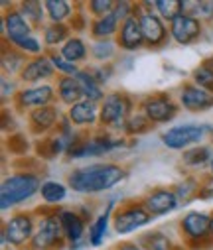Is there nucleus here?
<instances>
[{"label":"nucleus","instance_id":"nucleus-34","mask_svg":"<svg viewBox=\"0 0 213 250\" xmlns=\"http://www.w3.org/2000/svg\"><path fill=\"white\" fill-rule=\"evenodd\" d=\"M18 8H20V12L24 14V18H26L38 32L47 24V14H46L44 0H20Z\"/></svg>","mask_w":213,"mask_h":250},{"label":"nucleus","instance_id":"nucleus-48","mask_svg":"<svg viewBox=\"0 0 213 250\" xmlns=\"http://www.w3.org/2000/svg\"><path fill=\"white\" fill-rule=\"evenodd\" d=\"M195 18H199L205 26L213 24V0H199V8Z\"/></svg>","mask_w":213,"mask_h":250},{"label":"nucleus","instance_id":"nucleus-49","mask_svg":"<svg viewBox=\"0 0 213 250\" xmlns=\"http://www.w3.org/2000/svg\"><path fill=\"white\" fill-rule=\"evenodd\" d=\"M197 199H201V201H209V199H213V175L201 179V189H199Z\"/></svg>","mask_w":213,"mask_h":250},{"label":"nucleus","instance_id":"nucleus-5","mask_svg":"<svg viewBox=\"0 0 213 250\" xmlns=\"http://www.w3.org/2000/svg\"><path fill=\"white\" fill-rule=\"evenodd\" d=\"M59 207H47L36 209L38 215V227L36 234L26 250H65L67 240L59 223Z\"/></svg>","mask_w":213,"mask_h":250},{"label":"nucleus","instance_id":"nucleus-46","mask_svg":"<svg viewBox=\"0 0 213 250\" xmlns=\"http://www.w3.org/2000/svg\"><path fill=\"white\" fill-rule=\"evenodd\" d=\"M113 14H115V16H117V20L122 24L124 20H128L130 16H134V14H136V2H130V0H117Z\"/></svg>","mask_w":213,"mask_h":250},{"label":"nucleus","instance_id":"nucleus-32","mask_svg":"<svg viewBox=\"0 0 213 250\" xmlns=\"http://www.w3.org/2000/svg\"><path fill=\"white\" fill-rule=\"evenodd\" d=\"M118 45L115 40H93L89 45V57L97 65L113 63V59L118 55Z\"/></svg>","mask_w":213,"mask_h":250},{"label":"nucleus","instance_id":"nucleus-39","mask_svg":"<svg viewBox=\"0 0 213 250\" xmlns=\"http://www.w3.org/2000/svg\"><path fill=\"white\" fill-rule=\"evenodd\" d=\"M30 148H32L30 138H28L24 132L8 134V138H6V150H8L12 156L26 158V156H28V152H30Z\"/></svg>","mask_w":213,"mask_h":250},{"label":"nucleus","instance_id":"nucleus-40","mask_svg":"<svg viewBox=\"0 0 213 250\" xmlns=\"http://www.w3.org/2000/svg\"><path fill=\"white\" fill-rule=\"evenodd\" d=\"M154 10L164 22H172L182 14V0H154Z\"/></svg>","mask_w":213,"mask_h":250},{"label":"nucleus","instance_id":"nucleus-28","mask_svg":"<svg viewBox=\"0 0 213 250\" xmlns=\"http://www.w3.org/2000/svg\"><path fill=\"white\" fill-rule=\"evenodd\" d=\"M69 195V185L59 179H44L40 187V197L47 207H59Z\"/></svg>","mask_w":213,"mask_h":250},{"label":"nucleus","instance_id":"nucleus-38","mask_svg":"<svg viewBox=\"0 0 213 250\" xmlns=\"http://www.w3.org/2000/svg\"><path fill=\"white\" fill-rule=\"evenodd\" d=\"M12 47H16L18 51H22L28 59H32V57H40V55H46V53H47L46 43H44L42 36H38V34H32V36L20 40V42L14 43Z\"/></svg>","mask_w":213,"mask_h":250},{"label":"nucleus","instance_id":"nucleus-53","mask_svg":"<svg viewBox=\"0 0 213 250\" xmlns=\"http://www.w3.org/2000/svg\"><path fill=\"white\" fill-rule=\"evenodd\" d=\"M201 63H203V65H207L209 69H213V53H211V55H207V57L201 61Z\"/></svg>","mask_w":213,"mask_h":250},{"label":"nucleus","instance_id":"nucleus-50","mask_svg":"<svg viewBox=\"0 0 213 250\" xmlns=\"http://www.w3.org/2000/svg\"><path fill=\"white\" fill-rule=\"evenodd\" d=\"M2 130L4 132H10V134L18 132L16 130V120H14V116H12V112L8 108L2 110Z\"/></svg>","mask_w":213,"mask_h":250},{"label":"nucleus","instance_id":"nucleus-36","mask_svg":"<svg viewBox=\"0 0 213 250\" xmlns=\"http://www.w3.org/2000/svg\"><path fill=\"white\" fill-rule=\"evenodd\" d=\"M172 187H174V191L178 193L182 205H186V203L197 199L199 189H201V179H197L195 175H186L184 179H180V181H178L176 185H172Z\"/></svg>","mask_w":213,"mask_h":250},{"label":"nucleus","instance_id":"nucleus-23","mask_svg":"<svg viewBox=\"0 0 213 250\" xmlns=\"http://www.w3.org/2000/svg\"><path fill=\"white\" fill-rule=\"evenodd\" d=\"M36 154L42 158V160H55L59 156H65L67 150H69V140L65 136H61L57 130L46 138H42L40 142H36L34 146Z\"/></svg>","mask_w":213,"mask_h":250},{"label":"nucleus","instance_id":"nucleus-45","mask_svg":"<svg viewBox=\"0 0 213 250\" xmlns=\"http://www.w3.org/2000/svg\"><path fill=\"white\" fill-rule=\"evenodd\" d=\"M20 89H22V87H18V81H16L14 77L2 75V79H0V93H2L0 97H2V103H4V104H6L8 101H14Z\"/></svg>","mask_w":213,"mask_h":250},{"label":"nucleus","instance_id":"nucleus-43","mask_svg":"<svg viewBox=\"0 0 213 250\" xmlns=\"http://www.w3.org/2000/svg\"><path fill=\"white\" fill-rule=\"evenodd\" d=\"M191 83H195L197 87L209 91L213 95V69H209L207 65L199 63L193 71H191Z\"/></svg>","mask_w":213,"mask_h":250},{"label":"nucleus","instance_id":"nucleus-51","mask_svg":"<svg viewBox=\"0 0 213 250\" xmlns=\"http://www.w3.org/2000/svg\"><path fill=\"white\" fill-rule=\"evenodd\" d=\"M199 8V0H182V14L195 16Z\"/></svg>","mask_w":213,"mask_h":250},{"label":"nucleus","instance_id":"nucleus-52","mask_svg":"<svg viewBox=\"0 0 213 250\" xmlns=\"http://www.w3.org/2000/svg\"><path fill=\"white\" fill-rule=\"evenodd\" d=\"M113 250H144L136 240H120L118 244H115Z\"/></svg>","mask_w":213,"mask_h":250},{"label":"nucleus","instance_id":"nucleus-14","mask_svg":"<svg viewBox=\"0 0 213 250\" xmlns=\"http://www.w3.org/2000/svg\"><path fill=\"white\" fill-rule=\"evenodd\" d=\"M140 201L154 219L166 217L182 207V201L174 191V187H152L150 191H146L140 197Z\"/></svg>","mask_w":213,"mask_h":250},{"label":"nucleus","instance_id":"nucleus-12","mask_svg":"<svg viewBox=\"0 0 213 250\" xmlns=\"http://www.w3.org/2000/svg\"><path fill=\"white\" fill-rule=\"evenodd\" d=\"M136 16H138L140 30H142L144 43L148 49H160V47L168 45V42H170L168 22H164L156 14V10H146L140 6V2H136Z\"/></svg>","mask_w":213,"mask_h":250},{"label":"nucleus","instance_id":"nucleus-47","mask_svg":"<svg viewBox=\"0 0 213 250\" xmlns=\"http://www.w3.org/2000/svg\"><path fill=\"white\" fill-rule=\"evenodd\" d=\"M89 69H91V73L95 75V79H97L103 87L111 81V77H113V73H115V65H113V63H107V65H97V63H93V65H89Z\"/></svg>","mask_w":213,"mask_h":250},{"label":"nucleus","instance_id":"nucleus-35","mask_svg":"<svg viewBox=\"0 0 213 250\" xmlns=\"http://www.w3.org/2000/svg\"><path fill=\"white\" fill-rule=\"evenodd\" d=\"M211 162H213V148L207 144H197L182 152V164L188 167H203Z\"/></svg>","mask_w":213,"mask_h":250},{"label":"nucleus","instance_id":"nucleus-25","mask_svg":"<svg viewBox=\"0 0 213 250\" xmlns=\"http://www.w3.org/2000/svg\"><path fill=\"white\" fill-rule=\"evenodd\" d=\"M44 6L47 22L51 24H69L77 10V2H69V0H44Z\"/></svg>","mask_w":213,"mask_h":250},{"label":"nucleus","instance_id":"nucleus-9","mask_svg":"<svg viewBox=\"0 0 213 250\" xmlns=\"http://www.w3.org/2000/svg\"><path fill=\"white\" fill-rule=\"evenodd\" d=\"M154 221V217L146 211L140 199L124 201L115 209L113 215V230L117 234H132L140 229L148 227Z\"/></svg>","mask_w":213,"mask_h":250},{"label":"nucleus","instance_id":"nucleus-13","mask_svg":"<svg viewBox=\"0 0 213 250\" xmlns=\"http://www.w3.org/2000/svg\"><path fill=\"white\" fill-rule=\"evenodd\" d=\"M55 101H57V93H55V85L53 83L30 85V87H22L18 91L16 99L12 101V108L18 110V112L28 114L30 110L55 104Z\"/></svg>","mask_w":213,"mask_h":250},{"label":"nucleus","instance_id":"nucleus-18","mask_svg":"<svg viewBox=\"0 0 213 250\" xmlns=\"http://www.w3.org/2000/svg\"><path fill=\"white\" fill-rule=\"evenodd\" d=\"M178 103L180 108L188 110V112H207L213 108V95L201 87H197L195 83L188 81L184 85H180L178 89Z\"/></svg>","mask_w":213,"mask_h":250},{"label":"nucleus","instance_id":"nucleus-4","mask_svg":"<svg viewBox=\"0 0 213 250\" xmlns=\"http://www.w3.org/2000/svg\"><path fill=\"white\" fill-rule=\"evenodd\" d=\"M136 103L132 95L124 91H109L101 103V118H99V128L111 132V134H120L124 132V124L136 110Z\"/></svg>","mask_w":213,"mask_h":250},{"label":"nucleus","instance_id":"nucleus-24","mask_svg":"<svg viewBox=\"0 0 213 250\" xmlns=\"http://www.w3.org/2000/svg\"><path fill=\"white\" fill-rule=\"evenodd\" d=\"M40 36H42L47 51H57L71 36H73V30H71L69 24H51V22H47L40 30Z\"/></svg>","mask_w":213,"mask_h":250},{"label":"nucleus","instance_id":"nucleus-2","mask_svg":"<svg viewBox=\"0 0 213 250\" xmlns=\"http://www.w3.org/2000/svg\"><path fill=\"white\" fill-rule=\"evenodd\" d=\"M130 138L126 136H115L103 128H97L93 132H81L75 136V140L71 142L65 158L67 160H85V158H97L111 154L118 148L130 146Z\"/></svg>","mask_w":213,"mask_h":250},{"label":"nucleus","instance_id":"nucleus-44","mask_svg":"<svg viewBox=\"0 0 213 250\" xmlns=\"http://www.w3.org/2000/svg\"><path fill=\"white\" fill-rule=\"evenodd\" d=\"M89 16H87V8H85V2H77V10H75V16L71 18L69 26L73 32H89Z\"/></svg>","mask_w":213,"mask_h":250},{"label":"nucleus","instance_id":"nucleus-27","mask_svg":"<svg viewBox=\"0 0 213 250\" xmlns=\"http://www.w3.org/2000/svg\"><path fill=\"white\" fill-rule=\"evenodd\" d=\"M136 242L144 248V250H188L178 246L164 230H146L136 236Z\"/></svg>","mask_w":213,"mask_h":250},{"label":"nucleus","instance_id":"nucleus-21","mask_svg":"<svg viewBox=\"0 0 213 250\" xmlns=\"http://www.w3.org/2000/svg\"><path fill=\"white\" fill-rule=\"evenodd\" d=\"M117 45L120 51L124 53H136L140 49H144L146 43H144V36H142V30H140V22H138V16H130L128 20H124L118 28V34L115 38Z\"/></svg>","mask_w":213,"mask_h":250},{"label":"nucleus","instance_id":"nucleus-6","mask_svg":"<svg viewBox=\"0 0 213 250\" xmlns=\"http://www.w3.org/2000/svg\"><path fill=\"white\" fill-rule=\"evenodd\" d=\"M180 234L184 246L188 250H207L213 246V232H211V213L205 211H188L182 215Z\"/></svg>","mask_w":213,"mask_h":250},{"label":"nucleus","instance_id":"nucleus-7","mask_svg":"<svg viewBox=\"0 0 213 250\" xmlns=\"http://www.w3.org/2000/svg\"><path fill=\"white\" fill-rule=\"evenodd\" d=\"M38 227L36 211H16L2 223V240L10 248H28Z\"/></svg>","mask_w":213,"mask_h":250},{"label":"nucleus","instance_id":"nucleus-1","mask_svg":"<svg viewBox=\"0 0 213 250\" xmlns=\"http://www.w3.org/2000/svg\"><path fill=\"white\" fill-rule=\"evenodd\" d=\"M128 171L118 162H95L75 167L67 173L65 183L69 189L79 195H99L111 191L126 179Z\"/></svg>","mask_w":213,"mask_h":250},{"label":"nucleus","instance_id":"nucleus-31","mask_svg":"<svg viewBox=\"0 0 213 250\" xmlns=\"http://www.w3.org/2000/svg\"><path fill=\"white\" fill-rule=\"evenodd\" d=\"M57 51L61 57H65L69 61V63H75V65H81L89 59V45L79 36H71Z\"/></svg>","mask_w":213,"mask_h":250},{"label":"nucleus","instance_id":"nucleus-20","mask_svg":"<svg viewBox=\"0 0 213 250\" xmlns=\"http://www.w3.org/2000/svg\"><path fill=\"white\" fill-rule=\"evenodd\" d=\"M59 223H61V229H63V234H65V240H67V246L71 244H77V242H83L87 240V221L81 217V213L77 209H63L59 207Z\"/></svg>","mask_w":213,"mask_h":250},{"label":"nucleus","instance_id":"nucleus-15","mask_svg":"<svg viewBox=\"0 0 213 250\" xmlns=\"http://www.w3.org/2000/svg\"><path fill=\"white\" fill-rule=\"evenodd\" d=\"M168 30H170V40L176 43V45H182V47H188V45H193L197 43L203 34H205V24L195 18V16H188V14H180L176 16L170 24H168Z\"/></svg>","mask_w":213,"mask_h":250},{"label":"nucleus","instance_id":"nucleus-30","mask_svg":"<svg viewBox=\"0 0 213 250\" xmlns=\"http://www.w3.org/2000/svg\"><path fill=\"white\" fill-rule=\"evenodd\" d=\"M75 79H77V83H79V87H81V93H83V99H87V101H93V103H103V99H105V87L95 79V75L91 73V69L89 67H81V71L75 75Z\"/></svg>","mask_w":213,"mask_h":250},{"label":"nucleus","instance_id":"nucleus-41","mask_svg":"<svg viewBox=\"0 0 213 250\" xmlns=\"http://www.w3.org/2000/svg\"><path fill=\"white\" fill-rule=\"evenodd\" d=\"M47 55H49V61H51V65H53V69L57 71L59 77H75L81 71L79 65L69 63L65 57L59 55V51H47Z\"/></svg>","mask_w":213,"mask_h":250},{"label":"nucleus","instance_id":"nucleus-8","mask_svg":"<svg viewBox=\"0 0 213 250\" xmlns=\"http://www.w3.org/2000/svg\"><path fill=\"white\" fill-rule=\"evenodd\" d=\"M138 110L152 122V126H158V124L172 122L178 116L180 103L170 93L156 91V93L144 95V97L138 101Z\"/></svg>","mask_w":213,"mask_h":250},{"label":"nucleus","instance_id":"nucleus-16","mask_svg":"<svg viewBox=\"0 0 213 250\" xmlns=\"http://www.w3.org/2000/svg\"><path fill=\"white\" fill-rule=\"evenodd\" d=\"M63 114L57 108V104H49V106H42L36 110H30L26 114V124H28V132L36 138H46L49 134H53L59 126Z\"/></svg>","mask_w":213,"mask_h":250},{"label":"nucleus","instance_id":"nucleus-10","mask_svg":"<svg viewBox=\"0 0 213 250\" xmlns=\"http://www.w3.org/2000/svg\"><path fill=\"white\" fill-rule=\"evenodd\" d=\"M207 132H209L207 124H193V122H188V124H178V126H170L168 130H164V132L160 134V140H162V144H164L168 150L186 152V150H189L191 146L201 144V140L207 136Z\"/></svg>","mask_w":213,"mask_h":250},{"label":"nucleus","instance_id":"nucleus-3","mask_svg":"<svg viewBox=\"0 0 213 250\" xmlns=\"http://www.w3.org/2000/svg\"><path fill=\"white\" fill-rule=\"evenodd\" d=\"M44 179L36 171H18L8 177H4L0 185V209L4 213L8 209H14L36 195H40V187Z\"/></svg>","mask_w":213,"mask_h":250},{"label":"nucleus","instance_id":"nucleus-55","mask_svg":"<svg viewBox=\"0 0 213 250\" xmlns=\"http://www.w3.org/2000/svg\"><path fill=\"white\" fill-rule=\"evenodd\" d=\"M211 232H213V211H211Z\"/></svg>","mask_w":213,"mask_h":250},{"label":"nucleus","instance_id":"nucleus-19","mask_svg":"<svg viewBox=\"0 0 213 250\" xmlns=\"http://www.w3.org/2000/svg\"><path fill=\"white\" fill-rule=\"evenodd\" d=\"M57 71L53 69L51 61H49V55H40V57H32L28 59L26 67L22 69L18 81L24 85V87H30V85H42V83H49L51 79H55Z\"/></svg>","mask_w":213,"mask_h":250},{"label":"nucleus","instance_id":"nucleus-29","mask_svg":"<svg viewBox=\"0 0 213 250\" xmlns=\"http://www.w3.org/2000/svg\"><path fill=\"white\" fill-rule=\"evenodd\" d=\"M26 63H28V57L22 51H18L16 47H12L8 43L2 45V61H0V65H2V75L20 77L22 69L26 67Z\"/></svg>","mask_w":213,"mask_h":250},{"label":"nucleus","instance_id":"nucleus-17","mask_svg":"<svg viewBox=\"0 0 213 250\" xmlns=\"http://www.w3.org/2000/svg\"><path fill=\"white\" fill-rule=\"evenodd\" d=\"M65 116L69 118V122L81 132H93L99 128V118H101V104L81 99L79 103H75L73 106H69L65 110Z\"/></svg>","mask_w":213,"mask_h":250},{"label":"nucleus","instance_id":"nucleus-26","mask_svg":"<svg viewBox=\"0 0 213 250\" xmlns=\"http://www.w3.org/2000/svg\"><path fill=\"white\" fill-rule=\"evenodd\" d=\"M53 85H55V93H57V103H61L67 108L83 99L81 87L75 77H57Z\"/></svg>","mask_w":213,"mask_h":250},{"label":"nucleus","instance_id":"nucleus-22","mask_svg":"<svg viewBox=\"0 0 213 250\" xmlns=\"http://www.w3.org/2000/svg\"><path fill=\"white\" fill-rule=\"evenodd\" d=\"M115 209H117V203L115 199L107 201L105 209L93 219V223L89 225V232H87V242L91 248H101L107 240V234H109V227H113V215H115Z\"/></svg>","mask_w":213,"mask_h":250},{"label":"nucleus","instance_id":"nucleus-37","mask_svg":"<svg viewBox=\"0 0 213 250\" xmlns=\"http://www.w3.org/2000/svg\"><path fill=\"white\" fill-rule=\"evenodd\" d=\"M152 128H154V126H152V122L136 108V110L132 112V116L126 120V124H124V132H122V136H126V138H138V136H142V134L150 132Z\"/></svg>","mask_w":213,"mask_h":250},{"label":"nucleus","instance_id":"nucleus-42","mask_svg":"<svg viewBox=\"0 0 213 250\" xmlns=\"http://www.w3.org/2000/svg\"><path fill=\"white\" fill-rule=\"evenodd\" d=\"M115 4H117V0H89V2H85V8L91 20H97L107 14H113Z\"/></svg>","mask_w":213,"mask_h":250},{"label":"nucleus","instance_id":"nucleus-11","mask_svg":"<svg viewBox=\"0 0 213 250\" xmlns=\"http://www.w3.org/2000/svg\"><path fill=\"white\" fill-rule=\"evenodd\" d=\"M2 20H0V32H2V42L8 45L18 43L20 40L36 34L38 30L24 18L18 8V2H2Z\"/></svg>","mask_w":213,"mask_h":250},{"label":"nucleus","instance_id":"nucleus-33","mask_svg":"<svg viewBox=\"0 0 213 250\" xmlns=\"http://www.w3.org/2000/svg\"><path fill=\"white\" fill-rule=\"evenodd\" d=\"M118 28H120V22L117 20V16L115 14H107L103 18L91 20L89 36L93 40H115L117 34H118Z\"/></svg>","mask_w":213,"mask_h":250},{"label":"nucleus","instance_id":"nucleus-54","mask_svg":"<svg viewBox=\"0 0 213 250\" xmlns=\"http://www.w3.org/2000/svg\"><path fill=\"white\" fill-rule=\"evenodd\" d=\"M209 175H213V162L209 164Z\"/></svg>","mask_w":213,"mask_h":250}]
</instances>
